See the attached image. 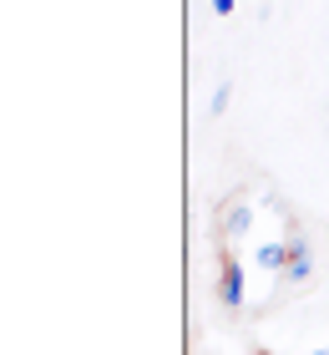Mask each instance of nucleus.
<instances>
[{
	"label": "nucleus",
	"instance_id": "obj_1",
	"mask_svg": "<svg viewBox=\"0 0 329 355\" xmlns=\"http://www.w3.org/2000/svg\"><path fill=\"white\" fill-rule=\"evenodd\" d=\"M218 295H223V304H228V310H238V304H243V269H238L233 259H228V264H223V279H218Z\"/></svg>",
	"mask_w": 329,
	"mask_h": 355
},
{
	"label": "nucleus",
	"instance_id": "obj_2",
	"mask_svg": "<svg viewBox=\"0 0 329 355\" xmlns=\"http://www.w3.org/2000/svg\"><path fill=\"white\" fill-rule=\"evenodd\" d=\"M309 269H314V259H309V244H304V239H294V244H289V269H284V279L299 284V279H309Z\"/></svg>",
	"mask_w": 329,
	"mask_h": 355
},
{
	"label": "nucleus",
	"instance_id": "obj_3",
	"mask_svg": "<svg viewBox=\"0 0 329 355\" xmlns=\"http://www.w3.org/2000/svg\"><path fill=\"white\" fill-rule=\"evenodd\" d=\"M254 259H258V269L284 274V269H289V244H258V249H254Z\"/></svg>",
	"mask_w": 329,
	"mask_h": 355
},
{
	"label": "nucleus",
	"instance_id": "obj_4",
	"mask_svg": "<svg viewBox=\"0 0 329 355\" xmlns=\"http://www.w3.org/2000/svg\"><path fill=\"white\" fill-rule=\"evenodd\" d=\"M249 223H254V208L233 203V208H228V218H223V234H228V239H238V234H249Z\"/></svg>",
	"mask_w": 329,
	"mask_h": 355
},
{
	"label": "nucleus",
	"instance_id": "obj_5",
	"mask_svg": "<svg viewBox=\"0 0 329 355\" xmlns=\"http://www.w3.org/2000/svg\"><path fill=\"white\" fill-rule=\"evenodd\" d=\"M228 102H233V92H228V87H218V92H213V102H208V107H213V112L223 117V112H228Z\"/></svg>",
	"mask_w": 329,
	"mask_h": 355
},
{
	"label": "nucleus",
	"instance_id": "obj_6",
	"mask_svg": "<svg viewBox=\"0 0 329 355\" xmlns=\"http://www.w3.org/2000/svg\"><path fill=\"white\" fill-rule=\"evenodd\" d=\"M213 6V15H233V0H208Z\"/></svg>",
	"mask_w": 329,
	"mask_h": 355
},
{
	"label": "nucleus",
	"instance_id": "obj_7",
	"mask_svg": "<svg viewBox=\"0 0 329 355\" xmlns=\"http://www.w3.org/2000/svg\"><path fill=\"white\" fill-rule=\"evenodd\" d=\"M314 355H329V345H324V350H314Z\"/></svg>",
	"mask_w": 329,
	"mask_h": 355
}]
</instances>
